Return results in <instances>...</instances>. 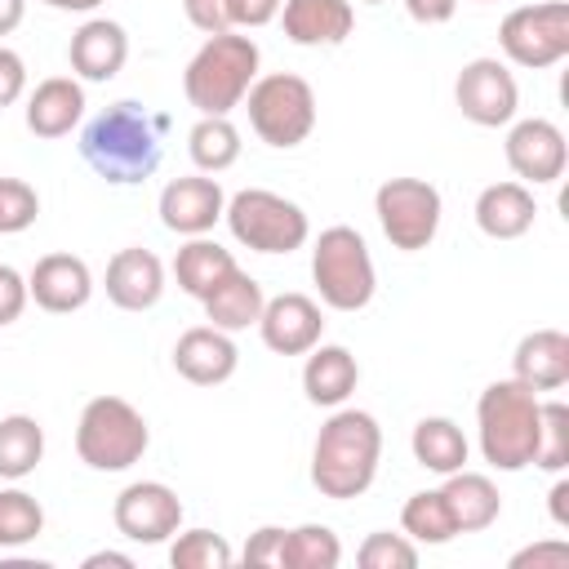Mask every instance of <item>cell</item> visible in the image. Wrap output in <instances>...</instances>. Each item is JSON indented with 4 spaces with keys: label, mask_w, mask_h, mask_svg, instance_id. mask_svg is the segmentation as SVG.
Returning a JSON list of instances; mask_svg holds the SVG:
<instances>
[{
    "label": "cell",
    "mask_w": 569,
    "mask_h": 569,
    "mask_svg": "<svg viewBox=\"0 0 569 569\" xmlns=\"http://www.w3.org/2000/svg\"><path fill=\"white\" fill-rule=\"evenodd\" d=\"M22 13H27V0H0V36H9V31H18V22H22Z\"/></svg>",
    "instance_id": "45"
},
{
    "label": "cell",
    "mask_w": 569,
    "mask_h": 569,
    "mask_svg": "<svg viewBox=\"0 0 569 569\" xmlns=\"http://www.w3.org/2000/svg\"><path fill=\"white\" fill-rule=\"evenodd\" d=\"M187 156L200 173H222L240 160V129L227 116H200L187 133Z\"/></svg>",
    "instance_id": "30"
},
{
    "label": "cell",
    "mask_w": 569,
    "mask_h": 569,
    "mask_svg": "<svg viewBox=\"0 0 569 569\" xmlns=\"http://www.w3.org/2000/svg\"><path fill=\"white\" fill-rule=\"evenodd\" d=\"M27 302H31V293H27V276L13 271L9 262H0V329L13 325V320L27 311Z\"/></svg>",
    "instance_id": "38"
},
{
    "label": "cell",
    "mask_w": 569,
    "mask_h": 569,
    "mask_svg": "<svg viewBox=\"0 0 569 569\" xmlns=\"http://www.w3.org/2000/svg\"><path fill=\"white\" fill-rule=\"evenodd\" d=\"M84 116V84L76 76H49L27 93V129L36 138H67Z\"/></svg>",
    "instance_id": "22"
},
{
    "label": "cell",
    "mask_w": 569,
    "mask_h": 569,
    "mask_svg": "<svg viewBox=\"0 0 569 569\" xmlns=\"http://www.w3.org/2000/svg\"><path fill=\"white\" fill-rule=\"evenodd\" d=\"M258 333L276 356H307L325 333L320 302L307 293H276L262 302Z\"/></svg>",
    "instance_id": "15"
},
{
    "label": "cell",
    "mask_w": 569,
    "mask_h": 569,
    "mask_svg": "<svg viewBox=\"0 0 569 569\" xmlns=\"http://www.w3.org/2000/svg\"><path fill=\"white\" fill-rule=\"evenodd\" d=\"M240 365V351L231 342L227 329H213V325H196L187 329L178 342H173V369L196 382V387H218L236 373Z\"/></svg>",
    "instance_id": "18"
},
{
    "label": "cell",
    "mask_w": 569,
    "mask_h": 569,
    "mask_svg": "<svg viewBox=\"0 0 569 569\" xmlns=\"http://www.w3.org/2000/svg\"><path fill=\"white\" fill-rule=\"evenodd\" d=\"M107 298L120 311H151L164 293V262L151 249H120L107 262Z\"/></svg>",
    "instance_id": "19"
},
{
    "label": "cell",
    "mask_w": 569,
    "mask_h": 569,
    "mask_svg": "<svg viewBox=\"0 0 569 569\" xmlns=\"http://www.w3.org/2000/svg\"><path fill=\"white\" fill-rule=\"evenodd\" d=\"M502 156L511 164V173L525 182V187H547L565 173L569 164V147H565V133L560 124L542 120V116H529V120H516L507 129V142H502Z\"/></svg>",
    "instance_id": "13"
},
{
    "label": "cell",
    "mask_w": 569,
    "mask_h": 569,
    "mask_svg": "<svg viewBox=\"0 0 569 569\" xmlns=\"http://www.w3.org/2000/svg\"><path fill=\"white\" fill-rule=\"evenodd\" d=\"M498 44L507 62L542 71L569 58V4L565 0H542V4H520L502 18Z\"/></svg>",
    "instance_id": "10"
},
{
    "label": "cell",
    "mask_w": 569,
    "mask_h": 569,
    "mask_svg": "<svg viewBox=\"0 0 569 569\" xmlns=\"http://www.w3.org/2000/svg\"><path fill=\"white\" fill-rule=\"evenodd\" d=\"M511 378L529 391H560L569 382V333L560 329H533L516 342Z\"/></svg>",
    "instance_id": "21"
},
{
    "label": "cell",
    "mask_w": 569,
    "mask_h": 569,
    "mask_svg": "<svg viewBox=\"0 0 569 569\" xmlns=\"http://www.w3.org/2000/svg\"><path fill=\"white\" fill-rule=\"evenodd\" d=\"M405 13L422 27H440L458 13V0H405Z\"/></svg>",
    "instance_id": "44"
},
{
    "label": "cell",
    "mask_w": 569,
    "mask_h": 569,
    "mask_svg": "<svg viewBox=\"0 0 569 569\" xmlns=\"http://www.w3.org/2000/svg\"><path fill=\"white\" fill-rule=\"evenodd\" d=\"M49 9H62V13H93L102 0H44Z\"/></svg>",
    "instance_id": "48"
},
{
    "label": "cell",
    "mask_w": 569,
    "mask_h": 569,
    "mask_svg": "<svg viewBox=\"0 0 569 569\" xmlns=\"http://www.w3.org/2000/svg\"><path fill=\"white\" fill-rule=\"evenodd\" d=\"M356 382H360V365H356V356H351L347 347H338V342H316V347L307 351L302 391H307L311 405L338 409V405H347V396L356 391Z\"/></svg>",
    "instance_id": "24"
},
{
    "label": "cell",
    "mask_w": 569,
    "mask_h": 569,
    "mask_svg": "<svg viewBox=\"0 0 569 569\" xmlns=\"http://www.w3.org/2000/svg\"><path fill=\"white\" fill-rule=\"evenodd\" d=\"M40 218V196L22 178H0V236H18Z\"/></svg>",
    "instance_id": "37"
},
{
    "label": "cell",
    "mask_w": 569,
    "mask_h": 569,
    "mask_svg": "<svg viewBox=\"0 0 569 569\" xmlns=\"http://www.w3.org/2000/svg\"><path fill=\"white\" fill-rule=\"evenodd\" d=\"M111 520L116 529L129 538V542H169L182 525V498L164 485V480H133L116 493V507H111Z\"/></svg>",
    "instance_id": "12"
},
{
    "label": "cell",
    "mask_w": 569,
    "mask_h": 569,
    "mask_svg": "<svg viewBox=\"0 0 569 569\" xmlns=\"http://www.w3.org/2000/svg\"><path fill=\"white\" fill-rule=\"evenodd\" d=\"M102 565L133 569V556H124V551H93V556H84V569H102Z\"/></svg>",
    "instance_id": "46"
},
{
    "label": "cell",
    "mask_w": 569,
    "mask_h": 569,
    "mask_svg": "<svg viewBox=\"0 0 569 569\" xmlns=\"http://www.w3.org/2000/svg\"><path fill=\"white\" fill-rule=\"evenodd\" d=\"M356 560H360V569H413L418 565V542L405 538V533L378 529V533H369L360 542Z\"/></svg>",
    "instance_id": "36"
},
{
    "label": "cell",
    "mask_w": 569,
    "mask_h": 569,
    "mask_svg": "<svg viewBox=\"0 0 569 569\" xmlns=\"http://www.w3.org/2000/svg\"><path fill=\"white\" fill-rule=\"evenodd\" d=\"M44 458V427L31 413L0 418V480H27Z\"/></svg>",
    "instance_id": "29"
},
{
    "label": "cell",
    "mask_w": 569,
    "mask_h": 569,
    "mask_svg": "<svg viewBox=\"0 0 569 569\" xmlns=\"http://www.w3.org/2000/svg\"><path fill=\"white\" fill-rule=\"evenodd\" d=\"M27 293L40 311L67 316L93 298V271L76 253H44V258H36V267L27 276Z\"/></svg>",
    "instance_id": "16"
},
{
    "label": "cell",
    "mask_w": 569,
    "mask_h": 569,
    "mask_svg": "<svg viewBox=\"0 0 569 569\" xmlns=\"http://www.w3.org/2000/svg\"><path fill=\"white\" fill-rule=\"evenodd\" d=\"M262 302H267V293H262V284L249 276V271H231L209 298H200V307H204V320L213 325V329H227V333H240V329H249V325H258V316H262Z\"/></svg>",
    "instance_id": "27"
},
{
    "label": "cell",
    "mask_w": 569,
    "mask_h": 569,
    "mask_svg": "<svg viewBox=\"0 0 569 569\" xmlns=\"http://www.w3.org/2000/svg\"><path fill=\"white\" fill-rule=\"evenodd\" d=\"M565 498H569V480H556L551 485V520L565 529L569 525V511H565Z\"/></svg>",
    "instance_id": "47"
},
{
    "label": "cell",
    "mask_w": 569,
    "mask_h": 569,
    "mask_svg": "<svg viewBox=\"0 0 569 569\" xmlns=\"http://www.w3.org/2000/svg\"><path fill=\"white\" fill-rule=\"evenodd\" d=\"M244 111H249V129L267 147L289 151V147L307 142L316 129V89L293 71H271L249 84Z\"/></svg>",
    "instance_id": "8"
},
{
    "label": "cell",
    "mask_w": 569,
    "mask_h": 569,
    "mask_svg": "<svg viewBox=\"0 0 569 569\" xmlns=\"http://www.w3.org/2000/svg\"><path fill=\"white\" fill-rule=\"evenodd\" d=\"M129 58V36L120 22L111 18H89L71 31V44H67V62H71V76L84 84H107L120 76Z\"/></svg>",
    "instance_id": "17"
},
{
    "label": "cell",
    "mask_w": 569,
    "mask_h": 569,
    "mask_svg": "<svg viewBox=\"0 0 569 569\" xmlns=\"http://www.w3.org/2000/svg\"><path fill=\"white\" fill-rule=\"evenodd\" d=\"M280 4H284V0H227V13H231V31H236V27L253 31V27H267V22H276V18H280Z\"/></svg>",
    "instance_id": "41"
},
{
    "label": "cell",
    "mask_w": 569,
    "mask_h": 569,
    "mask_svg": "<svg viewBox=\"0 0 569 569\" xmlns=\"http://www.w3.org/2000/svg\"><path fill=\"white\" fill-rule=\"evenodd\" d=\"M400 529H405V538L427 542V547H445L449 538H458V525H453L449 502H445L440 489L409 493V502L400 507Z\"/></svg>",
    "instance_id": "31"
},
{
    "label": "cell",
    "mask_w": 569,
    "mask_h": 569,
    "mask_svg": "<svg viewBox=\"0 0 569 569\" xmlns=\"http://www.w3.org/2000/svg\"><path fill=\"white\" fill-rule=\"evenodd\" d=\"M151 445L147 418L124 396H93L76 422V453L93 471H129Z\"/></svg>",
    "instance_id": "6"
},
{
    "label": "cell",
    "mask_w": 569,
    "mask_h": 569,
    "mask_svg": "<svg viewBox=\"0 0 569 569\" xmlns=\"http://www.w3.org/2000/svg\"><path fill=\"white\" fill-rule=\"evenodd\" d=\"M222 218H227L231 236L253 253H293L311 236L307 209L267 187H244V191L227 196Z\"/></svg>",
    "instance_id": "7"
},
{
    "label": "cell",
    "mask_w": 569,
    "mask_h": 569,
    "mask_svg": "<svg viewBox=\"0 0 569 569\" xmlns=\"http://www.w3.org/2000/svg\"><path fill=\"white\" fill-rule=\"evenodd\" d=\"M480 4H489V0H480Z\"/></svg>",
    "instance_id": "50"
},
{
    "label": "cell",
    "mask_w": 569,
    "mask_h": 569,
    "mask_svg": "<svg viewBox=\"0 0 569 569\" xmlns=\"http://www.w3.org/2000/svg\"><path fill=\"white\" fill-rule=\"evenodd\" d=\"M378 462H382V427L373 413L365 409H333L329 422L320 427L316 445H311V485L333 498V502H347V498H360L373 476H378Z\"/></svg>",
    "instance_id": "2"
},
{
    "label": "cell",
    "mask_w": 569,
    "mask_h": 569,
    "mask_svg": "<svg viewBox=\"0 0 569 569\" xmlns=\"http://www.w3.org/2000/svg\"><path fill=\"white\" fill-rule=\"evenodd\" d=\"M476 227L489 236V240H520L533 218H538V204H533V191L525 182H489L480 196H476Z\"/></svg>",
    "instance_id": "23"
},
{
    "label": "cell",
    "mask_w": 569,
    "mask_h": 569,
    "mask_svg": "<svg viewBox=\"0 0 569 569\" xmlns=\"http://www.w3.org/2000/svg\"><path fill=\"white\" fill-rule=\"evenodd\" d=\"M258 40L253 36H236V31H218L204 36V44L191 53L187 71H182V93L200 116H231L249 84L258 80Z\"/></svg>",
    "instance_id": "3"
},
{
    "label": "cell",
    "mask_w": 569,
    "mask_h": 569,
    "mask_svg": "<svg viewBox=\"0 0 569 569\" xmlns=\"http://www.w3.org/2000/svg\"><path fill=\"white\" fill-rule=\"evenodd\" d=\"M360 4H382V0H360Z\"/></svg>",
    "instance_id": "49"
},
{
    "label": "cell",
    "mask_w": 569,
    "mask_h": 569,
    "mask_svg": "<svg viewBox=\"0 0 569 569\" xmlns=\"http://www.w3.org/2000/svg\"><path fill=\"white\" fill-rule=\"evenodd\" d=\"M227 209V191L213 173H187L164 182L160 191V222L178 236H209Z\"/></svg>",
    "instance_id": "14"
},
{
    "label": "cell",
    "mask_w": 569,
    "mask_h": 569,
    "mask_svg": "<svg viewBox=\"0 0 569 569\" xmlns=\"http://www.w3.org/2000/svg\"><path fill=\"white\" fill-rule=\"evenodd\" d=\"M231 560H236L231 542L222 533H213V529H187L169 547V565L173 569H227Z\"/></svg>",
    "instance_id": "34"
},
{
    "label": "cell",
    "mask_w": 569,
    "mask_h": 569,
    "mask_svg": "<svg viewBox=\"0 0 569 569\" xmlns=\"http://www.w3.org/2000/svg\"><path fill=\"white\" fill-rule=\"evenodd\" d=\"M182 13L196 31L204 36H218V31H231V13H227V0H182Z\"/></svg>",
    "instance_id": "39"
},
{
    "label": "cell",
    "mask_w": 569,
    "mask_h": 569,
    "mask_svg": "<svg viewBox=\"0 0 569 569\" xmlns=\"http://www.w3.org/2000/svg\"><path fill=\"white\" fill-rule=\"evenodd\" d=\"M311 280L325 307L333 311H365L378 289V271L369 244L356 227H325L311 244Z\"/></svg>",
    "instance_id": "5"
},
{
    "label": "cell",
    "mask_w": 569,
    "mask_h": 569,
    "mask_svg": "<svg viewBox=\"0 0 569 569\" xmlns=\"http://www.w3.org/2000/svg\"><path fill=\"white\" fill-rule=\"evenodd\" d=\"M373 213H378V227L391 240V249L418 253L436 240L445 200L427 178H387L373 191Z\"/></svg>",
    "instance_id": "9"
},
{
    "label": "cell",
    "mask_w": 569,
    "mask_h": 569,
    "mask_svg": "<svg viewBox=\"0 0 569 569\" xmlns=\"http://www.w3.org/2000/svg\"><path fill=\"white\" fill-rule=\"evenodd\" d=\"M22 93H27V62L9 44H0V107H13Z\"/></svg>",
    "instance_id": "42"
},
{
    "label": "cell",
    "mask_w": 569,
    "mask_h": 569,
    "mask_svg": "<svg viewBox=\"0 0 569 569\" xmlns=\"http://www.w3.org/2000/svg\"><path fill=\"white\" fill-rule=\"evenodd\" d=\"M280 27L302 49H333L351 36L356 9H351V0H284Z\"/></svg>",
    "instance_id": "20"
},
{
    "label": "cell",
    "mask_w": 569,
    "mask_h": 569,
    "mask_svg": "<svg viewBox=\"0 0 569 569\" xmlns=\"http://www.w3.org/2000/svg\"><path fill=\"white\" fill-rule=\"evenodd\" d=\"M280 542H284V529L280 525H262L258 533H249L244 542V565H280Z\"/></svg>",
    "instance_id": "43"
},
{
    "label": "cell",
    "mask_w": 569,
    "mask_h": 569,
    "mask_svg": "<svg viewBox=\"0 0 569 569\" xmlns=\"http://www.w3.org/2000/svg\"><path fill=\"white\" fill-rule=\"evenodd\" d=\"M342 542L329 525H298L284 529L280 542V569H338Z\"/></svg>",
    "instance_id": "32"
},
{
    "label": "cell",
    "mask_w": 569,
    "mask_h": 569,
    "mask_svg": "<svg viewBox=\"0 0 569 569\" xmlns=\"http://www.w3.org/2000/svg\"><path fill=\"white\" fill-rule=\"evenodd\" d=\"M409 449H413V462L436 471V476H449V471H462L467 467V436L453 418H418L413 422V436H409Z\"/></svg>",
    "instance_id": "28"
},
{
    "label": "cell",
    "mask_w": 569,
    "mask_h": 569,
    "mask_svg": "<svg viewBox=\"0 0 569 569\" xmlns=\"http://www.w3.org/2000/svg\"><path fill=\"white\" fill-rule=\"evenodd\" d=\"M160 133H164V116H151L142 102H111L102 107L84 133H80V156L84 164L107 178L111 187H129V182H147L160 169Z\"/></svg>",
    "instance_id": "1"
},
{
    "label": "cell",
    "mask_w": 569,
    "mask_h": 569,
    "mask_svg": "<svg viewBox=\"0 0 569 569\" xmlns=\"http://www.w3.org/2000/svg\"><path fill=\"white\" fill-rule=\"evenodd\" d=\"M44 533V507L27 489H0V547H27Z\"/></svg>",
    "instance_id": "33"
},
{
    "label": "cell",
    "mask_w": 569,
    "mask_h": 569,
    "mask_svg": "<svg viewBox=\"0 0 569 569\" xmlns=\"http://www.w3.org/2000/svg\"><path fill=\"white\" fill-rule=\"evenodd\" d=\"M525 565H533V569H565L569 565V542L565 538H551V542H533V547L516 551L511 556V569H525Z\"/></svg>",
    "instance_id": "40"
},
{
    "label": "cell",
    "mask_w": 569,
    "mask_h": 569,
    "mask_svg": "<svg viewBox=\"0 0 569 569\" xmlns=\"http://www.w3.org/2000/svg\"><path fill=\"white\" fill-rule=\"evenodd\" d=\"M538 413L542 400L516 378H498L476 400V436L480 453L498 471H525L538 449Z\"/></svg>",
    "instance_id": "4"
},
{
    "label": "cell",
    "mask_w": 569,
    "mask_h": 569,
    "mask_svg": "<svg viewBox=\"0 0 569 569\" xmlns=\"http://www.w3.org/2000/svg\"><path fill=\"white\" fill-rule=\"evenodd\" d=\"M529 467H542V471H565L569 467V405L542 400V413H538V449H533V462Z\"/></svg>",
    "instance_id": "35"
},
{
    "label": "cell",
    "mask_w": 569,
    "mask_h": 569,
    "mask_svg": "<svg viewBox=\"0 0 569 569\" xmlns=\"http://www.w3.org/2000/svg\"><path fill=\"white\" fill-rule=\"evenodd\" d=\"M453 102H458V111L471 124L498 129V124H511L516 120L520 84H516V76H511L507 62H498V58H471V62H462V71L453 80Z\"/></svg>",
    "instance_id": "11"
},
{
    "label": "cell",
    "mask_w": 569,
    "mask_h": 569,
    "mask_svg": "<svg viewBox=\"0 0 569 569\" xmlns=\"http://www.w3.org/2000/svg\"><path fill=\"white\" fill-rule=\"evenodd\" d=\"M236 271V258H231V249H222L218 240H209V236H187V244L178 249V258H173V276H178V289L182 293H191L196 302L200 298H209L227 276Z\"/></svg>",
    "instance_id": "26"
},
{
    "label": "cell",
    "mask_w": 569,
    "mask_h": 569,
    "mask_svg": "<svg viewBox=\"0 0 569 569\" xmlns=\"http://www.w3.org/2000/svg\"><path fill=\"white\" fill-rule=\"evenodd\" d=\"M440 493L449 502V516H453L458 533H480V529H489L502 516V493H498V485L485 471H467V467L449 471Z\"/></svg>",
    "instance_id": "25"
}]
</instances>
